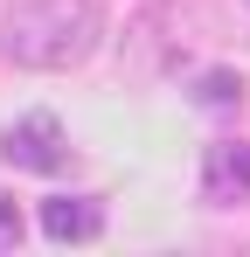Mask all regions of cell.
Masks as SVG:
<instances>
[{
	"instance_id": "1",
	"label": "cell",
	"mask_w": 250,
	"mask_h": 257,
	"mask_svg": "<svg viewBox=\"0 0 250 257\" xmlns=\"http://www.w3.org/2000/svg\"><path fill=\"white\" fill-rule=\"evenodd\" d=\"M104 49V7L97 0H7L0 7V56L14 70L63 77Z\"/></svg>"
},
{
	"instance_id": "2",
	"label": "cell",
	"mask_w": 250,
	"mask_h": 257,
	"mask_svg": "<svg viewBox=\"0 0 250 257\" xmlns=\"http://www.w3.org/2000/svg\"><path fill=\"white\" fill-rule=\"evenodd\" d=\"M0 160L21 174H56L70 160V132L56 111H28V118H14V125H0Z\"/></svg>"
},
{
	"instance_id": "3",
	"label": "cell",
	"mask_w": 250,
	"mask_h": 257,
	"mask_svg": "<svg viewBox=\"0 0 250 257\" xmlns=\"http://www.w3.org/2000/svg\"><path fill=\"white\" fill-rule=\"evenodd\" d=\"M202 195L208 202H250V139H215L202 153Z\"/></svg>"
},
{
	"instance_id": "4",
	"label": "cell",
	"mask_w": 250,
	"mask_h": 257,
	"mask_svg": "<svg viewBox=\"0 0 250 257\" xmlns=\"http://www.w3.org/2000/svg\"><path fill=\"white\" fill-rule=\"evenodd\" d=\"M42 236L49 243H97L104 236V202L97 195H49L42 202Z\"/></svg>"
},
{
	"instance_id": "5",
	"label": "cell",
	"mask_w": 250,
	"mask_h": 257,
	"mask_svg": "<svg viewBox=\"0 0 250 257\" xmlns=\"http://www.w3.org/2000/svg\"><path fill=\"white\" fill-rule=\"evenodd\" d=\"M195 104H208V111H243V77H236V70L195 77Z\"/></svg>"
},
{
	"instance_id": "6",
	"label": "cell",
	"mask_w": 250,
	"mask_h": 257,
	"mask_svg": "<svg viewBox=\"0 0 250 257\" xmlns=\"http://www.w3.org/2000/svg\"><path fill=\"white\" fill-rule=\"evenodd\" d=\"M21 243V209H14V195H0V250H14Z\"/></svg>"
}]
</instances>
